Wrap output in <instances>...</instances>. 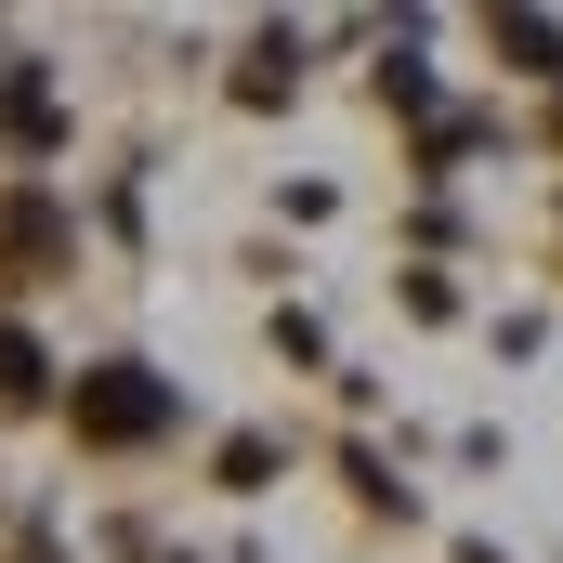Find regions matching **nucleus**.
Returning <instances> with one entry per match:
<instances>
[{"mask_svg":"<svg viewBox=\"0 0 563 563\" xmlns=\"http://www.w3.org/2000/svg\"><path fill=\"white\" fill-rule=\"evenodd\" d=\"M79 432L92 445H144V432H170V394L144 367H79Z\"/></svg>","mask_w":563,"mask_h":563,"instance_id":"1","label":"nucleus"},{"mask_svg":"<svg viewBox=\"0 0 563 563\" xmlns=\"http://www.w3.org/2000/svg\"><path fill=\"white\" fill-rule=\"evenodd\" d=\"M40 394H53V367H40V341L0 314V407H40Z\"/></svg>","mask_w":563,"mask_h":563,"instance_id":"2","label":"nucleus"},{"mask_svg":"<svg viewBox=\"0 0 563 563\" xmlns=\"http://www.w3.org/2000/svg\"><path fill=\"white\" fill-rule=\"evenodd\" d=\"M498 53L538 66V79H563V26H551V13H498Z\"/></svg>","mask_w":563,"mask_h":563,"instance_id":"3","label":"nucleus"},{"mask_svg":"<svg viewBox=\"0 0 563 563\" xmlns=\"http://www.w3.org/2000/svg\"><path fill=\"white\" fill-rule=\"evenodd\" d=\"M551 132H563V106H551Z\"/></svg>","mask_w":563,"mask_h":563,"instance_id":"4","label":"nucleus"}]
</instances>
